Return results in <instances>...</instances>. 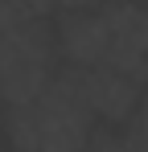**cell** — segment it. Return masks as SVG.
Instances as JSON below:
<instances>
[{
    "label": "cell",
    "mask_w": 148,
    "mask_h": 152,
    "mask_svg": "<svg viewBox=\"0 0 148 152\" xmlns=\"http://www.w3.org/2000/svg\"><path fill=\"white\" fill-rule=\"evenodd\" d=\"M37 25V17H33V8L25 4V0H0V37H8V33H21V29Z\"/></svg>",
    "instance_id": "obj_5"
},
{
    "label": "cell",
    "mask_w": 148,
    "mask_h": 152,
    "mask_svg": "<svg viewBox=\"0 0 148 152\" xmlns=\"http://www.w3.org/2000/svg\"><path fill=\"white\" fill-rule=\"evenodd\" d=\"M78 82V99L91 111V119H107V124H123L140 99H144V86L140 78L123 74L115 66H91V70H74Z\"/></svg>",
    "instance_id": "obj_3"
},
{
    "label": "cell",
    "mask_w": 148,
    "mask_h": 152,
    "mask_svg": "<svg viewBox=\"0 0 148 152\" xmlns=\"http://www.w3.org/2000/svg\"><path fill=\"white\" fill-rule=\"evenodd\" d=\"M53 82V41L37 25L0 37V99L8 107L37 99Z\"/></svg>",
    "instance_id": "obj_2"
},
{
    "label": "cell",
    "mask_w": 148,
    "mask_h": 152,
    "mask_svg": "<svg viewBox=\"0 0 148 152\" xmlns=\"http://www.w3.org/2000/svg\"><path fill=\"white\" fill-rule=\"evenodd\" d=\"M8 144L17 152H82L91 140V111L78 99V82L70 74H53L45 91L8 111Z\"/></svg>",
    "instance_id": "obj_1"
},
{
    "label": "cell",
    "mask_w": 148,
    "mask_h": 152,
    "mask_svg": "<svg viewBox=\"0 0 148 152\" xmlns=\"http://www.w3.org/2000/svg\"><path fill=\"white\" fill-rule=\"evenodd\" d=\"M74 8H95V0H58V12H74Z\"/></svg>",
    "instance_id": "obj_7"
},
{
    "label": "cell",
    "mask_w": 148,
    "mask_h": 152,
    "mask_svg": "<svg viewBox=\"0 0 148 152\" xmlns=\"http://www.w3.org/2000/svg\"><path fill=\"white\" fill-rule=\"evenodd\" d=\"M29 8H33V17L41 21V17H49V12H58V0H25Z\"/></svg>",
    "instance_id": "obj_6"
},
{
    "label": "cell",
    "mask_w": 148,
    "mask_h": 152,
    "mask_svg": "<svg viewBox=\"0 0 148 152\" xmlns=\"http://www.w3.org/2000/svg\"><path fill=\"white\" fill-rule=\"evenodd\" d=\"M53 50L70 62L74 70H91L107 62V21L99 8H74L58 29V45Z\"/></svg>",
    "instance_id": "obj_4"
}]
</instances>
